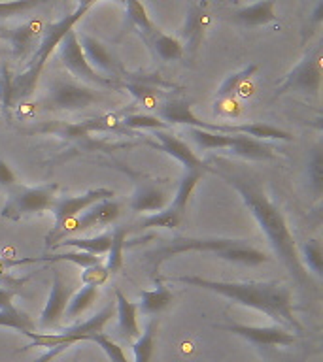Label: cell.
I'll return each instance as SVG.
<instances>
[{"label": "cell", "mask_w": 323, "mask_h": 362, "mask_svg": "<svg viewBox=\"0 0 323 362\" xmlns=\"http://www.w3.org/2000/svg\"><path fill=\"white\" fill-rule=\"evenodd\" d=\"M155 138H157L159 146L164 153H169L170 157H174L176 160H180L186 170H198V172H208L210 166L204 163L203 158H198L195 151H191V147L187 146L186 141H181L180 138H176L174 134H170L166 130H155Z\"/></svg>", "instance_id": "obj_15"}, {"label": "cell", "mask_w": 323, "mask_h": 362, "mask_svg": "<svg viewBox=\"0 0 323 362\" xmlns=\"http://www.w3.org/2000/svg\"><path fill=\"white\" fill-rule=\"evenodd\" d=\"M79 45H81V51H84L85 59L91 64V68H95L96 72L102 74V76H110V74L115 72V61L113 57L110 55V51L102 42H98L96 38L89 36V34H79L78 36Z\"/></svg>", "instance_id": "obj_16"}, {"label": "cell", "mask_w": 323, "mask_h": 362, "mask_svg": "<svg viewBox=\"0 0 323 362\" xmlns=\"http://www.w3.org/2000/svg\"><path fill=\"white\" fill-rule=\"evenodd\" d=\"M113 315V305L108 304L104 310H101L95 317H91L87 321L79 322L76 327L64 328L61 332L57 334H42V332H28L27 336H30V344L25 347H45V349H51L55 345H70L76 344V341H81V339H87L91 334L104 332V325H106Z\"/></svg>", "instance_id": "obj_7"}, {"label": "cell", "mask_w": 323, "mask_h": 362, "mask_svg": "<svg viewBox=\"0 0 323 362\" xmlns=\"http://www.w3.org/2000/svg\"><path fill=\"white\" fill-rule=\"evenodd\" d=\"M214 112L227 115V117H237L238 113H240V107L234 102V98H225V100H215Z\"/></svg>", "instance_id": "obj_45"}, {"label": "cell", "mask_w": 323, "mask_h": 362, "mask_svg": "<svg viewBox=\"0 0 323 362\" xmlns=\"http://www.w3.org/2000/svg\"><path fill=\"white\" fill-rule=\"evenodd\" d=\"M183 217H186V214H181L176 208L169 206V208L144 217L138 223V228H142V230H146V228H169V230H174V228H180Z\"/></svg>", "instance_id": "obj_27"}, {"label": "cell", "mask_w": 323, "mask_h": 362, "mask_svg": "<svg viewBox=\"0 0 323 362\" xmlns=\"http://www.w3.org/2000/svg\"><path fill=\"white\" fill-rule=\"evenodd\" d=\"M125 127L129 129H152V130H164L169 124L161 121V119L146 115V113H132L123 119Z\"/></svg>", "instance_id": "obj_40"}, {"label": "cell", "mask_w": 323, "mask_h": 362, "mask_svg": "<svg viewBox=\"0 0 323 362\" xmlns=\"http://www.w3.org/2000/svg\"><path fill=\"white\" fill-rule=\"evenodd\" d=\"M106 96L101 90L87 87L84 83H76L70 79L55 78L50 83L45 107L47 110H62V112H78L93 104H101Z\"/></svg>", "instance_id": "obj_6"}, {"label": "cell", "mask_w": 323, "mask_h": 362, "mask_svg": "<svg viewBox=\"0 0 323 362\" xmlns=\"http://www.w3.org/2000/svg\"><path fill=\"white\" fill-rule=\"evenodd\" d=\"M215 328L220 330H225V332H232L240 336V338L248 339L255 345H263V347H268V345H282V347H288V345H293L297 341V336H295L291 330H288L285 327H251V325H217Z\"/></svg>", "instance_id": "obj_12"}, {"label": "cell", "mask_w": 323, "mask_h": 362, "mask_svg": "<svg viewBox=\"0 0 323 362\" xmlns=\"http://www.w3.org/2000/svg\"><path fill=\"white\" fill-rule=\"evenodd\" d=\"M51 274V288H50V298L45 302L42 315H40V328H53L57 327L61 319H64V310H67L68 300H70V287L67 281L62 279L61 272L53 268Z\"/></svg>", "instance_id": "obj_13"}, {"label": "cell", "mask_w": 323, "mask_h": 362, "mask_svg": "<svg viewBox=\"0 0 323 362\" xmlns=\"http://www.w3.org/2000/svg\"><path fill=\"white\" fill-rule=\"evenodd\" d=\"M87 339H89V341H95V344L98 345L104 353H106L110 362H129V358H127V355H125L123 347L115 344L112 338H108L104 332L91 334Z\"/></svg>", "instance_id": "obj_38"}, {"label": "cell", "mask_w": 323, "mask_h": 362, "mask_svg": "<svg viewBox=\"0 0 323 362\" xmlns=\"http://www.w3.org/2000/svg\"><path fill=\"white\" fill-rule=\"evenodd\" d=\"M0 185L8 187V189L16 185V174L11 172V168L8 166V163H6V160H2V158H0Z\"/></svg>", "instance_id": "obj_46"}, {"label": "cell", "mask_w": 323, "mask_h": 362, "mask_svg": "<svg viewBox=\"0 0 323 362\" xmlns=\"http://www.w3.org/2000/svg\"><path fill=\"white\" fill-rule=\"evenodd\" d=\"M89 11L87 6L78 4L76 10L70 13V16L62 17L57 23L50 25V27L44 30V38L40 42L38 49L34 51L33 61L28 64V68L23 74H19L17 78H13L11 81V95H13V104L16 102L27 100L28 96L33 95L34 89H36V83H38L40 74L44 70L45 62L51 57V53L55 51V47L61 44V40L67 36L70 30H74V25L81 19Z\"/></svg>", "instance_id": "obj_4"}, {"label": "cell", "mask_w": 323, "mask_h": 362, "mask_svg": "<svg viewBox=\"0 0 323 362\" xmlns=\"http://www.w3.org/2000/svg\"><path fill=\"white\" fill-rule=\"evenodd\" d=\"M257 64H248V66H244L242 70H238V72L231 74V76H227V79L223 83L220 85V89H217V100H225V98H234V95H238V90L242 85H246V81L251 79L255 72H257Z\"/></svg>", "instance_id": "obj_29"}, {"label": "cell", "mask_w": 323, "mask_h": 362, "mask_svg": "<svg viewBox=\"0 0 323 362\" xmlns=\"http://www.w3.org/2000/svg\"><path fill=\"white\" fill-rule=\"evenodd\" d=\"M123 4L127 8V17H129L130 25L138 28L142 36L146 38L147 34L155 28V25H153L149 16H147L144 4H142L140 0H123Z\"/></svg>", "instance_id": "obj_33"}, {"label": "cell", "mask_w": 323, "mask_h": 362, "mask_svg": "<svg viewBox=\"0 0 323 362\" xmlns=\"http://www.w3.org/2000/svg\"><path fill=\"white\" fill-rule=\"evenodd\" d=\"M110 242H112V232H104V234H98L95 238H64L59 243H55L53 247H74L78 251L101 257V255L108 253Z\"/></svg>", "instance_id": "obj_25"}, {"label": "cell", "mask_w": 323, "mask_h": 362, "mask_svg": "<svg viewBox=\"0 0 323 362\" xmlns=\"http://www.w3.org/2000/svg\"><path fill=\"white\" fill-rule=\"evenodd\" d=\"M170 281L186 283L191 287L206 288L217 293L237 304L248 305L271 317L280 325H285L291 332H302L305 328L300 325L293 311V296L288 285L278 281H215L200 276H176L169 277Z\"/></svg>", "instance_id": "obj_2"}, {"label": "cell", "mask_w": 323, "mask_h": 362, "mask_svg": "<svg viewBox=\"0 0 323 362\" xmlns=\"http://www.w3.org/2000/svg\"><path fill=\"white\" fill-rule=\"evenodd\" d=\"M45 262V257H21V259H10V257H0V272H8L10 268L23 264H38Z\"/></svg>", "instance_id": "obj_44"}, {"label": "cell", "mask_w": 323, "mask_h": 362, "mask_svg": "<svg viewBox=\"0 0 323 362\" xmlns=\"http://www.w3.org/2000/svg\"><path fill=\"white\" fill-rule=\"evenodd\" d=\"M0 327H10L16 330H21L23 334L34 332L36 330V322L27 311L19 310L13 305L11 310H0Z\"/></svg>", "instance_id": "obj_30"}, {"label": "cell", "mask_w": 323, "mask_h": 362, "mask_svg": "<svg viewBox=\"0 0 323 362\" xmlns=\"http://www.w3.org/2000/svg\"><path fill=\"white\" fill-rule=\"evenodd\" d=\"M229 151L238 155V157L255 158V160L274 157V151H272L271 146H266V144L255 140V138H249V136H231Z\"/></svg>", "instance_id": "obj_23"}, {"label": "cell", "mask_w": 323, "mask_h": 362, "mask_svg": "<svg viewBox=\"0 0 323 362\" xmlns=\"http://www.w3.org/2000/svg\"><path fill=\"white\" fill-rule=\"evenodd\" d=\"M16 291L8 287H0V310H11L13 308V298H16Z\"/></svg>", "instance_id": "obj_47"}, {"label": "cell", "mask_w": 323, "mask_h": 362, "mask_svg": "<svg viewBox=\"0 0 323 362\" xmlns=\"http://www.w3.org/2000/svg\"><path fill=\"white\" fill-rule=\"evenodd\" d=\"M115 197V192L112 189H106V187H98V189H91V191L79 194V197H67V198H55L53 202V214H55V226L51 228V232L45 236V243L47 245H55L57 234L61 232L62 225L67 221L78 217L81 211L89 209L93 204L101 202V200H110V198Z\"/></svg>", "instance_id": "obj_9"}, {"label": "cell", "mask_w": 323, "mask_h": 362, "mask_svg": "<svg viewBox=\"0 0 323 362\" xmlns=\"http://www.w3.org/2000/svg\"><path fill=\"white\" fill-rule=\"evenodd\" d=\"M234 19L246 27H261V25L272 23L276 19L274 0H259L255 4L240 8L234 11Z\"/></svg>", "instance_id": "obj_21"}, {"label": "cell", "mask_w": 323, "mask_h": 362, "mask_svg": "<svg viewBox=\"0 0 323 362\" xmlns=\"http://www.w3.org/2000/svg\"><path fill=\"white\" fill-rule=\"evenodd\" d=\"M308 180H310L314 194L319 197L323 191V155L319 149H314L310 160H308Z\"/></svg>", "instance_id": "obj_39"}, {"label": "cell", "mask_w": 323, "mask_h": 362, "mask_svg": "<svg viewBox=\"0 0 323 362\" xmlns=\"http://www.w3.org/2000/svg\"><path fill=\"white\" fill-rule=\"evenodd\" d=\"M98 298V287H81L72 298L68 300L67 310H64V319H76L89 308L95 300Z\"/></svg>", "instance_id": "obj_31"}, {"label": "cell", "mask_w": 323, "mask_h": 362, "mask_svg": "<svg viewBox=\"0 0 323 362\" xmlns=\"http://www.w3.org/2000/svg\"><path fill=\"white\" fill-rule=\"evenodd\" d=\"M300 251H302L300 257H305V264L308 266L316 276H323L322 242H319V240H308V242L302 243Z\"/></svg>", "instance_id": "obj_36"}, {"label": "cell", "mask_w": 323, "mask_h": 362, "mask_svg": "<svg viewBox=\"0 0 323 362\" xmlns=\"http://www.w3.org/2000/svg\"><path fill=\"white\" fill-rule=\"evenodd\" d=\"M210 170L215 175H220L221 180H225L238 192V197L242 198L246 208L251 211L255 221L259 223L261 230L265 232L266 240L271 242L274 253L278 255V259L282 260V264L288 268L289 274L295 277V281H299L300 285L310 283V276H308V272L300 260L297 243H295L293 234L289 230L288 221L276 204L272 202L271 198L265 194V191L249 177L231 174L225 170L212 168V166H210Z\"/></svg>", "instance_id": "obj_1"}, {"label": "cell", "mask_w": 323, "mask_h": 362, "mask_svg": "<svg viewBox=\"0 0 323 362\" xmlns=\"http://www.w3.org/2000/svg\"><path fill=\"white\" fill-rule=\"evenodd\" d=\"M110 272L104 264H93V266H87L84 268L81 272V283L87 285V287H102L104 283L110 279Z\"/></svg>", "instance_id": "obj_41"}, {"label": "cell", "mask_w": 323, "mask_h": 362, "mask_svg": "<svg viewBox=\"0 0 323 362\" xmlns=\"http://www.w3.org/2000/svg\"><path fill=\"white\" fill-rule=\"evenodd\" d=\"M57 191H59L57 183H45V185L38 187H10V194H8V200H6L0 215L6 219L19 221L27 215L47 211L53 208Z\"/></svg>", "instance_id": "obj_5"}, {"label": "cell", "mask_w": 323, "mask_h": 362, "mask_svg": "<svg viewBox=\"0 0 323 362\" xmlns=\"http://www.w3.org/2000/svg\"><path fill=\"white\" fill-rule=\"evenodd\" d=\"M159 115L166 124H187L189 129H197L198 123H200V119L193 113L191 104L187 100H172L164 104V106L159 107Z\"/></svg>", "instance_id": "obj_24"}, {"label": "cell", "mask_w": 323, "mask_h": 362, "mask_svg": "<svg viewBox=\"0 0 323 362\" xmlns=\"http://www.w3.org/2000/svg\"><path fill=\"white\" fill-rule=\"evenodd\" d=\"M115 304H118V330L123 339H136L140 336L138 325V304L130 302L119 288H115Z\"/></svg>", "instance_id": "obj_18"}, {"label": "cell", "mask_w": 323, "mask_h": 362, "mask_svg": "<svg viewBox=\"0 0 323 362\" xmlns=\"http://www.w3.org/2000/svg\"><path fill=\"white\" fill-rule=\"evenodd\" d=\"M189 134L203 149H229V144H231V134H220L212 130L189 129Z\"/></svg>", "instance_id": "obj_35"}, {"label": "cell", "mask_w": 323, "mask_h": 362, "mask_svg": "<svg viewBox=\"0 0 323 362\" xmlns=\"http://www.w3.org/2000/svg\"><path fill=\"white\" fill-rule=\"evenodd\" d=\"M206 25H208V16H206L204 6H191V10L187 11L186 27H183V33H181L183 34V40H186L183 51L187 49L189 55H195L200 44H203Z\"/></svg>", "instance_id": "obj_17"}, {"label": "cell", "mask_w": 323, "mask_h": 362, "mask_svg": "<svg viewBox=\"0 0 323 362\" xmlns=\"http://www.w3.org/2000/svg\"><path fill=\"white\" fill-rule=\"evenodd\" d=\"M119 214H121V208H119L118 202H113L112 198L93 204L89 209H85V214L81 217L78 215V217H74V219L67 221L62 225L61 232L57 234L55 243H59L61 240L70 236V234H81V232L89 230L93 226L110 225V223L118 219Z\"/></svg>", "instance_id": "obj_11"}, {"label": "cell", "mask_w": 323, "mask_h": 362, "mask_svg": "<svg viewBox=\"0 0 323 362\" xmlns=\"http://www.w3.org/2000/svg\"><path fill=\"white\" fill-rule=\"evenodd\" d=\"M319 89H322V45H314L305 59L278 85L276 95L295 90L302 95L317 96Z\"/></svg>", "instance_id": "obj_8"}, {"label": "cell", "mask_w": 323, "mask_h": 362, "mask_svg": "<svg viewBox=\"0 0 323 362\" xmlns=\"http://www.w3.org/2000/svg\"><path fill=\"white\" fill-rule=\"evenodd\" d=\"M166 206V197L163 191H159L155 187H142L136 191V194L130 200V208L132 211L144 214V211H161Z\"/></svg>", "instance_id": "obj_26"}, {"label": "cell", "mask_w": 323, "mask_h": 362, "mask_svg": "<svg viewBox=\"0 0 323 362\" xmlns=\"http://www.w3.org/2000/svg\"><path fill=\"white\" fill-rule=\"evenodd\" d=\"M153 345H155V321H149L146 325V330L140 332V336L132 344V353H135V362H149L153 356Z\"/></svg>", "instance_id": "obj_34"}, {"label": "cell", "mask_w": 323, "mask_h": 362, "mask_svg": "<svg viewBox=\"0 0 323 362\" xmlns=\"http://www.w3.org/2000/svg\"><path fill=\"white\" fill-rule=\"evenodd\" d=\"M11 81H13V76H11L10 72V66H8V64H2V66H0V106H2L4 112L13 106Z\"/></svg>", "instance_id": "obj_42"}, {"label": "cell", "mask_w": 323, "mask_h": 362, "mask_svg": "<svg viewBox=\"0 0 323 362\" xmlns=\"http://www.w3.org/2000/svg\"><path fill=\"white\" fill-rule=\"evenodd\" d=\"M45 2H50V0H6V2H0V19L23 16Z\"/></svg>", "instance_id": "obj_37"}, {"label": "cell", "mask_w": 323, "mask_h": 362, "mask_svg": "<svg viewBox=\"0 0 323 362\" xmlns=\"http://www.w3.org/2000/svg\"><path fill=\"white\" fill-rule=\"evenodd\" d=\"M36 30H38V25L33 21L21 23L19 27L8 28L4 33H0V36L4 40H8L11 45V53L16 59H23L27 57L34 47V42H36Z\"/></svg>", "instance_id": "obj_19"}, {"label": "cell", "mask_w": 323, "mask_h": 362, "mask_svg": "<svg viewBox=\"0 0 323 362\" xmlns=\"http://www.w3.org/2000/svg\"><path fill=\"white\" fill-rule=\"evenodd\" d=\"M59 59L67 66V70L72 74L74 78L81 79L84 83L96 85V87H112L113 81L112 78H106L91 68V64L85 59L84 51H81V45H79L78 34L70 30V33L61 40L59 44Z\"/></svg>", "instance_id": "obj_10"}, {"label": "cell", "mask_w": 323, "mask_h": 362, "mask_svg": "<svg viewBox=\"0 0 323 362\" xmlns=\"http://www.w3.org/2000/svg\"><path fill=\"white\" fill-rule=\"evenodd\" d=\"M67 349H68V345H55V347L47 349V353H45V355H42L38 361H34V362H51L57 355H61L62 351H67Z\"/></svg>", "instance_id": "obj_48"}, {"label": "cell", "mask_w": 323, "mask_h": 362, "mask_svg": "<svg viewBox=\"0 0 323 362\" xmlns=\"http://www.w3.org/2000/svg\"><path fill=\"white\" fill-rule=\"evenodd\" d=\"M204 172H198V170H187L186 175L181 177L180 187H178V191H176L174 202H172V208H176L181 214H186L187 204H189V198L193 194V189L197 187L198 180L203 177Z\"/></svg>", "instance_id": "obj_32"}, {"label": "cell", "mask_w": 323, "mask_h": 362, "mask_svg": "<svg viewBox=\"0 0 323 362\" xmlns=\"http://www.w3.org/2000/svg\"><path fill=\"white\" fill-rule=\"evenodd\" d=\"M146 44L149 45L153 49V53L164 62L170 61H180L181 57H183V44H181L180 40L174 38V36H169V34H164L163 30H159L157 27L153 28L152 33L147 34Z\"/></svg>", "instance_id": "obj_20"}, {"label": "cell", "mask_w": 323, "mask_h": 362, "mask_svg": "<svg viewBox=\"0 0 323 362\" xmlns=\"http://www.w3.org/2000/svg\"><path fill=\"white\" fill-rule=\"evenodd\" d=\"M127 89L132 93V95L138 98V100H142L146 106L153 107V104L157 102V95H155V90L149 89V87H146V85L142 83H127Z\"/></svg>", "instance_id": "obj_43"}, {"label": "cell", "mask_w": 323, "mask_h": 362, "mask_svg": "<svg viewBox=\"0 0 323 362\" xmlns=\"http://www.w3.org/2000/svg\"><path fill=\"white\" fill-rule=\"evenodd\" d=\"M127 234H129V228H127V226H115L112 230V242H110L108 260L106 264H104L110 274H115V272L121 270V266H123V249L125 242H127Z\"/></svg>", "instance_id": "obj_28"}, {"label": "cell", "mask_w": 323, "mask_h": 362, "mask_svg": "<svg viewBox=\"0 0 323 362\" xmlns=\"http://www.w3.org/2000/svg\"><path fill=\"white\" fill-rule=\"evenodd\" d=\"M212 253L229 262H238V264L257 266L268 260L263 251L255 249L244 240H231V238H191V236H178L170 240H161L153 249L142 255L146 260V268L149 276L155 279L159 277V270L163 266L164 260L170 257L181 253Z\"/></svg>", "instance_id": "obj_3"}, {"label": "cell", "mask_w": 323, "mask_h": 362, "mask_svg": "<svg viewBox=\"0 0 323 362\" xmlns=\"http://www.w3.org/2000/svg\"><path fill=\"white\" fill-rule=\"evenodd\" d=\"M197 129L212 130V132H220V134L249 136V138H255V140H283V141L291 140V134H289V132L265 123L225 124V123H206V121H200Z\"/></svg>", "instance_id": "obj_14"}, {"label": "cell", "mask_w": 323, "mask_h": 362, "mask_svg": "<svg viewBox=\"0 0 323 362\" xmlns=\"http://www.w3.org/2000/svg\"><path fill=\"white\" fill-rule=\"evenodd\" d=\"M153 281H155V288H152V291H142L140 293L138 310L142 313H146V315H152V313H157V311L164 310L174 300L172 291L161 283V277H155Z\"/></svg>", "instance_id": "obj_22"}]
</instances>
